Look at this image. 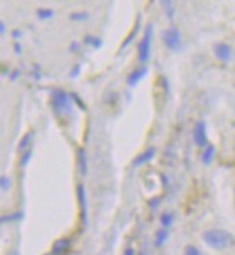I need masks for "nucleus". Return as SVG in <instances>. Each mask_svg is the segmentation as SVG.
Listing matches in <instances>:
<instances>
[{
  "instance_id": "obj_15",
  "label": "nucleus",
  "mask_w": 235,
  "mask_h": 255,
  "mask_svg": "<svg viewBox=\"0 0 235 255\" xmlns=\"http://www.w3.org/2000/svg\"><path fill=\"white\" fill-rule=\"evenodd\" d=\"M169 238V232L166 229H162V231H159L157 232V235H156V241H155V244H156V247H162L166 241H168Z\"/></svg>"
},
{
  "instance_id": "obj_27",
  "label": "nucleus",
  "mask_w": 235,
  "mask_h": 255,
  "mask_svg": "<svg viewBox=\"0 0 235 255\" xmlns=\"http://www.w3.org/2000/svg\"><path fill=\"white\" fill-rule=\"evenodd\" d=\"M0 32H1V35H3V33L6 32V25H4L3 22L0 23Z\"/></svg>"
},
{
  "instance_id": "obj_17",
  "label": "nucleus",
  "mask_w": 235,
  "mask_h": 255,
  "mask_svg": "<svg viewBox=\"0 0 235 255\" xmlns=\"http://www.w3.org/2000/svg\"><path fill=\"white\" fill-rule=\"evenodd\" d=\"M84 42H85L87 45H91V46H94L96 49H98V48H101V46H102V42H101V39L96 38V36H85Z\"/></svg>"
},
{
  "instance_id": "obj_30",
  "label": "nucleus",
  "mask_w": 235,
  "mask_h": 255,
  "mask_svg": "<svg viewBox=\"0 0 235 255\" xmlns=\"http://www.w3.org/2000/svg\"><path fill=\"white\" fill-rule=\"evenodd\" d=\"M12 35H13V38H15V39H18V38H19V35H20V32H19V31H15V32L12 33Z\"/></svg>"
},
{
  "instance_id": "obj_32",
  "label": "nucleus",
  "mask_w": 235,
  "mask_h": 255,
  "mask_svg": "<svg viewBox=\"0 0 235 255\" xmlns=\"http://www.w3.org/2000/svg\"><path fill=\"white\" fill-rule=\"evenodd\" d=\"M10 255H19V253H12Z\"/></svg>"
},
{
  "instance_id": "obj_12",
  "label": "nucleus",
  "mask_w": 235,
  "mask_h": 255,
  "mask_svg": "<svg viewBox=\"0 0 235 255\" xmlns=\"http://www.w3.org/2000/svg\"><path fill=\"white\" fill-rule=\"evenodd\" d=\"M140 31V16H138V19H137V23H136V26L133 28V31L129 33V36L126 38V40L121 43V49H124V48H127L132 42H133V39H135V36H137V33Z\"/></svg>"
},
{
  "instance_id": "obj_8",
  "label": "nucleus",
  "mask_w": 235,
  "mask_h": 255,
  "mask_svg": "<svg viewBox=\"0 0 235 255\" xmlns=\"http://www.w3.org/2000/svg\"><path fill=\"white\" fill-rule=\"evenodd\" d=\"M147 72H149V69L146 68V66H141V68H137L135 69L130 75H129V78H127V84L130 85V87H136L146 75H147Z\"/></svg>"
},
{
  "instance_id": "obj_13",
  "label": "nucleus",
  "mask_w": 235,
  "mask_h": 255,
  "mask_svg": "<svg viewBox=\"0 0 235 255\" xmlns=\"http://www.w3.org/2000/svg\"><path fill=\"white\" fill-rule=\"evenodd\" d=\"M32 138H34V131H29V133H26L23 137H22V140H20V143H19V150L20 152H26L29 147V143L32 141Z\"/></svg>"
},
{
  "instance_id": "obj_20",
  "label": "nucleus",
  "mask_w": 235,
  "mask_h": 255,
  "mask_svg": "<svg viewBox=\"0 0 235 255\" xmlns=\"http://www.w3.org/2000/svg\"><path fill=\"white\" fill-rule=\"evenodd\" d=\"M160 222H162V225H163L165 228H169V226L172 225V222H173V215L169 214V212L163 214V215L160 216Z\"/></svg>"
},
{
  "instance_id": "obj_14",
  "label": "nucleus",
  "mask_w": 235,
  "mask_h": 255,
  "mask_svg": "<svg viewBox=\"0 0 235 255\" xmlns=\"http://www.w3.org/2000/svg\"><path fill=\"white\" fill-rule=\"evenodd\" d=\"M214 156H215V147L214 146H208L206 149H205V152H203V155H202V161L205 163V164H209L212 159H214Z\"/></svg>"
},
{
  "instance_id": "obj_28",
  "label": "nucleus",
  "mask_w": 235,
  "mask_h": 255,
  "mask_svg": "<svg viewBox=\"0 0 235 255\" xmlns=\"http://www.w3.org/2000/svg\"><path fill=\"white\" fill-rule=\"evenodd\" d=\"M19 74H20V72H19V71H15V72H13V74H12V79H16V78H18V77H19Z\"/></svg>"
},
{
  "instance_id": "obj_23",
  "label": "nucleus",
  "mask_w": 235,
  "mask_h": 255,
  "mask_svg": "<svg viewBox=\"0 0 235 255\" xmlns=\"http://www.w3.org/2000/svg\"><path fill=\"white\" fill-rule=\"evenodd\" d=\"M185 255H202V254L201 251H199L196 247L189 245V247H186V250H185Z\"/></svg>"
},
{
  "instance_id": "obj_16",
  "label": "nucleus",
  "mask_w": 235,
  "mask_h": 255,
  "mask_svg": "<svg viewBox=\"0 0 235 255\" xmlns=\"http://www.w3.org/2000/svg\"><path fill=\"white\" fill-rule=\"evenodd\" d=\"M23 218V214L22 212H16V214H10V215H3L1 216V223H9L15 222V221H19Z\"/></svg>"
},
{
  "instance_id": "obj_24",
  "label": "nucleus",
  "mask_w": 235,
  "mask_h": 255,
  "mask_svg": "<svg viewBox=\"0 0 235 255\" xmlns=\"http://www.w3.org/2000/svg\"><path fill=\"white\" fill-rule=\"evenodd\" d=\"M0 186H1V191L6 192L10 188V180H9L6 176H1V179H0Z\"/></svg>"
},
{
  "instance_id": "obj_18",
  "label": "nucleus",
  "mask_w": 235,
  "mask_h": 255,
  "mask_svg": "<svg viewBox=\"0 0 235 255\" xmlns=\"http://www.w3.org/2000/svg\"><path fill=\"white\" fill-rule=\"evenodd\" d=\"M54 15H55V12H54V10H51V9H39V10H38V18H39V19H42V20L51 19Z\"/></svg>"
},
{
  "instance_id": "obj_26",
  "label": "nucleus",
  "mask_w": 235,
  "mask_h": 255,
  "mask_svg": "<svg viewBox=\"0 0 235 255\" xmlns=\"http://www.w3.org/2000/svg\"><path fill=\"white\" fill-rule=\"evenodd\" d=\"M78 74H79V65H75V66H74V69H72V72H71V75H69V77H71V78H75V77H77V75H78Z\"/></svg>"
},
{
  "instance_id": "obj_29",
  "label": "nucleus",
  "mask_w": 235,
  "mask_h": 255,
  "mask_svg": "<svg viewBox=\"0 0 235 255\" xmlns=\"http://www.w3.org/2000/svg\"><path fill=\"white\" fill-rule=\"evenodd\" d=\"M124 255H136V254H135V251H133L132 248H129V250L126 251V254H124Z\"/></svg>"
},
{
  "instance_id": "obj_5",
  "label": "nucleus",
  "mask_w": 235,
  "mask_h": 255,
  "mask_svg": "<svg viewBox=\"0 0 235 255\" xmlns=\"http://www.w3.org/2000/svg\"><path fill=\"white\" fill-rule=\"evenodd\" d=\"M77 197H78L79 211H81V222L82 225H87V195H85V188L82 185L77 186Z\"/></svg>"
},
{
  "instance_id": "obj_25",
  "label": "nucleus",
  "mask_w": 235,
  "mask_h": 255,
  "mask_svg": "<svg viewBox=\"0 0 235 255\" xmlns=\"http://www.w3.org/2000/svg\"><path fill=\"white\" fill-rule=\"evenodd\" d=\"M162 3H163V6L169 10V18H172V16H173V15H172V13H173V12H172V7H173L172 1H162Z\"/></svg>"
},
{
  "instance_id": "obj_10",
  "label": "nucleus",
  "mask_w": 235,
  "mask_h": 255,
  "mask_svg": "<svg viewBox=\"0 0 235 255\" xmlns=\"http://www.w3.org/2000/svg\"><path fill=\"white\" fill-rule=\"evenodd\" d=\"M77 159H78V167H79L81 175L85 176L87 170H88V159H87V153L82 147H79L77 150Z\"/></svg>"
},
{
  "instance_id": "obj_2",
  "label": "nucleus",
  "mask_w": 235,
  "mask_h": 255,
  "mask_svg": "<svg viewBox=\"0 0 235 255\" xmlns=\"http://www.w3.org/2000/svg\"><path fill=\"white\" fill-rule=\"evenodd\" d=\"M52 105L54 111L57 114H72V102H71V96L67 94L64 90H52Z\"/></svg>"
},
{
  "instance_id": "obj_22",
  "label": "nucleus",
  "mask_w": 235,
  "mask_h": 255,
  "mask_svg": "<svg viewBox=\"0 0 235 255\" xmlns=\"http://www.w3.org/2000/svg\"><path fill=\"white\" fill-rule=\"evenodd\" d=\"M69 96H71V98L74 99V102H75V104H78V107H79V108H81L82 111H84V110L87 108V107H85V104H84V101H82V99L79 98V96H77L75 93H71Z\"/></svg>"
},
{
  "instance_id": "obj_9",
  "label": "nucleus",
  "mask_w": 235,
  "mask_h": 255,
  "mask_svg": "<svg viewBox=\"0 0 235 255\" xmlns=\"http://www.w3.org/2000/svg\"><path fill=\"white\" fill-rule=\"evenodd\" d=\"M69 248H71V239H68V238H61V239H58V241L54 244L51 255L67 254L68 251H69Z\"/></svg>"
},
{
  "instance_id": "obj_1",
  "label": "nucleus",
  "mask_w": 235,
  "mask_h": 255,
  "mask_svg": "<svg viewBox=\"0 0 235 255\" xmlns=\"http://www.w3.org/2000/svg\"><path fill=\"white\" fill-rule=\"evenodd\" d=\"M203 241L214 250H227L234 244V238L230 232L221 229H209L203 234Z\"/></svg>"
},
{
  "instance_id": "obj_7",
  "label": "nucleus",
  "mask_w": 235,
  "mask_h": 255,
  "mask_svg": "<svg viewBox=\"0 0 235 255\" xmlns=\"http://www.w3.org/2000/svg\"><path fill=\"white\" fill-rule=\"evenodd\" d=\"M215 55H216V58H218L219 61L228 62V61L231 59V57H233V51H231V48H230L228 45L219 43V45L215 46Z\"/></svg>"
},
{
  "instance_id": "obj_4",
  "label": "nucleus",
  "mask_w": 235,
  "mask_h": 255,
  "mask_svg": "<svg viewBox=\"0 0 235 255\" xmlns=\"http://www.w3.org/2000/svg\"><path fill=\"white\" fill-rule=\"evenodd\" d=\"M163 42L165 45L168 46L170 51H179L180 49V45H182V39H180V33L176 28H169L166 29L163 35Z\"/></svg>"
},
{
  "instance_id": "obj_31",
  "label": "nucleus",
  "mask_w": 235,
  "mask_h": 255,
  "mask_svg": "<svg viewBox=\"0 0 235 255\" xmlns=\"http://www.w3.org/2000/svg\"><path fill=\"white\" fill-rule=\"evenodd\" d=\"M15 49H16V54H20V51H22V49H20V46H19L18 43L15 45Z\"/></svg>"
},
{
  "instance_id": "obj_3",
  "label": "nucleus",
  "mask_w": 235,
  "mask_h": 255,
  "mask_svg": "<svg viewBox=\"0 0 235 255\" xmlns=\"http://www.w3.org/2000/svg\"><path fill=\"white\" fill-rule=\"evenodd\" d=\"M152 39H153V25H147L143 39L138 43V61L141 64L147 62L150 59V48H152Z\"/></svg>"
},
{
  "instance_id": "obj_21",
  "label": "nucleus",
  "mask_w": 235,
  "mask_h": 255,
  "mask_svg": "<svg viewBox=\"0 0 235 255\" xmlns=\"http://www.w3.org/2000/svg\"><path fill=\"white\" fill-rule=\"evenodd\" d=\"M69 18H71V20H87L90 18V15L87 12H79V13H72Z\"/></svg>"
},
{
  "instance_id": "obj_19",
  "label": "nucleus",
  "mask_w": 235,
  "mask_h": 255,
  "mask_svg": "<svg viewBox=\"0 0 235 255\" xmlns=\"http://www.w3.org/2000/svg\"><path fill=\"white\" fill-rule=\"evenodd\" d=\"M32 149H28L26 152H23V155H22V157H20V166L22 167H25V166H28V163H29V160L32 159Z\"/></svg>"
},
{
  "instance_id": "obj_6",
  "label": "nucleus",
  "mask_w": 235,
  "mask_h": 255,
  "mask_svg": "<svg viewBox=\"0 0 235 255\" xmlns=\"http://www.w3.org/2000/svg\"><path fill=\"white\" fill-rule=\"evenodd\" d=\"M194 140L196 143V146L203 147L208 143V137H206V124L205 121H198V124L195 126L194 130Z\"/></svg>"
},
{
  "instance_id": "obj_11",
  "label": "nucleus",
  "mask_w": 235,
  "mask_h": 255,
  "mask_svg": "<svg viewBox=\"0 0 235 255\" xmlns=\"http://www.w3.org/2000/svg\"><path fill=\"white\" fill-rule=\"evenodd\" d=\"M155 155H156V149H155V147L147 149L146 152H143V153L135 160V166L136 167H138V166H143V164L149 163L150 160L155 157Z\"/></svg>"
}]
</instances>
